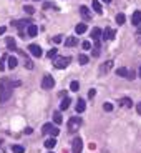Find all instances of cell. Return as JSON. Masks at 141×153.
<instances>
[{
  "label": "cell",
  "instance_id": "cell-42",
  "mask_svg": "<svg viewBox=\"0 0 141 153\" xmlns=\"http://www.w3.org/2000/svg\"><path fill=\"white\" fill-rule=\"evenodd\" d=\"M136 110H138V113L141 115V103H140V105H138V107H136Z\"/></svg>",
  "mask_w": 141,
  "mask_h": 153
},
{
  "label": "cell",
  "instance_id": "cell-44",
  "mask_svg": "<svg viewBox=\"0 0 141 153\" xmlns=\"http://www.w3.org/2000/svg\"><path fill=\"white\" fill-rule=\"evenodd\" d=\"M140 76H141V68H140Z\"/></svg>",
  "mask_w": 141,
  "mask_h": 153
},
{
  "label": "cell",
  "instance_id": "cell-7",
  "mask_svg": "<svg viewBox=\"0 0 141 153\" xmlns=\"http://www.w3.org/2000/svg\"><path fill=\"white\" fill-rule=\"evenodd\" d=\"M103 40H113L114 38V30L113 28H105V32H101Z\"/></svg>",
  "mask_w": 141,
  "mask_h": 153
},
{
  "label": "cell",
  "instance_id": "cell-11",
  "mask_svg": "<svg viewBox=\"0 0 141 153\" xmlns=\"http://www.w3.org/2000/svg\"><path fill=\"white\" fill-rule=\"evenodd\" d=\"M92 38L95 40V42H100V38H101V28H98V27H95L92 30Z\"/></svg>",
  "mask_w": 141,
  "mask_h": 153
},
{
  "label": "cell",
  "instance_id": "cell-20",
  "mask_svg": "<svg viewBox=\"0 0 141 153\" xmlns=\"http://www.w3.org/2000/svg\"><path fill=\"white\" fill-rule=\"evenodd\" d=\"M76 43H78V38H76V37H68L65 40V45L66 47H75Z\"/></svg>",
  "mask_w": 141,
  "mask_h": 153
},
{
  "label": "cell",
  "instance_id": "cell-37",
  "mask_svg": "<svg viewBox=\"0 0 141 153\" xmlns=\"http://www.w3.org/2000/svg\"><path fill=\"white\" fill-rule=\"evenodd\" d=\"M81 47H83L85 50H90V47H92V43H90V42H83V43H81Z\"/></svg>",
  "mask_w": 141,
  "mask_h": 153
},
{
  "label": "cell",
  "instance_id": "cell-26",
  "mask_svg": "<svg viewBox=\"0 0 141 153\" xmlns=\"http://www.w3.org/2000/svg\"><path fill=\"white\" fill-rule=\"evenodd\" d=\"M125 22H126L125 13H118V15H116V23H118V25H123Z\"/></svg>",
  "mask_w": 141,
  "mask_h": 153
},
{
  "label": "cell",
  "instance_id": "cell-45",
  "mask_svg": "<svg viewBox=\"0 0 141 153\" xmlns=\"http://www.w3.org/2000/svg\"><path fill=\"white\" fill-rule=\"evenodd\" d=\"M35 2H38V0H35Z\"/></svg>",
  "mask_w": 141,
  "mask_h": 153
},
{
  "label": "cell",
  "instance_id": "cell-25",
  "mask_svg": "<svg viewBox=\"0 0 141 153\" xmlns=\"http://www.w3.org/2000/svg\"><path fill=\"white\" fill-rule=\"evenodd\" d=\"M53 120H55V123H57V125H60V123L63 122V118H61V113H60V111H55V113H53Z\"/></svg>",
  "mask_w": 141,
  "mask_h": 153
},
{
  "label": "cell",
  "instance_id": "cell-36",
  "mask_svg": "<svg viewBox=\"0 0 141 153\" xmlns=\"http://www.w3.org/2000/svg\"><path fill=\"white\" fill-rule=\"evenodd\" d=\"M61 40H63V38H61V35H57V37H53V42H55V43H61Z\"/></svg>",
  "mask_w": 141,
  "mask_h": 153
},
{
  "label": "cell",
  "instance_id": "cell-32",
  "mask_svg": "<svg viewBox=\"0 0 141 153\" xmlns=\"http://www.w3.org/2000/svg\"><path fill=\"white\" fill-rule=\"evenodd\" d=\"M23 10L27 12L28 15H33V12H35V8H33V7H30V5H27V7L23 8Z\"/></svg>",
  "mask_w": 141,
  "mask_h": 153
},
{
  "label": "cell",
  "instance_id": "cell-35",
  "mask_svg": "<svg viewBox=\"0 0 141 153\" xmlns=\"http://www.w3.org/2000/svg\"><path fill=\"white\" fill-rule=\"evenodd\" d=\"M100 55V47L95 45V48H93V57H98Z\"/></svg>",
  "mask_w": 141,
  "mask_h": 153
},
{
  "label": "cell",
  "instance_id": "cell-34",
  "mask_svg": "<svg viewBox=\"0 0 141 153\" xmlns=\"http://www.w3.org/2000/svg\"><path fill=\"white\" fill-rule=\"evenodd\" d=\"M103 110H105V111H111V110H113V105L108 103V102H106V103L103 105Z\"/></svg>",
  "mask_w": 141,
  "mask_h": 153
},
{
  "label": "cell",
  "instance_id": "cell-22",
  "mask_svg": "<svg viewBox=\"0 0 141 153\" xmlns=\"http://www.w3.org/2000/svg\"><path fill=\"white\" fill-rule=\"evenodd\" d=\"M70 102H72V100H70L68 97H65V98L61 100V103H60V110H66V108L70 107Z\"/></svg>",
  "mask_w": 141,
  "mask_h": 153
},
{
  "label": "cell",
  "instance_id": "cell-9",
  "mask_svg": "<svg viewBox=\"0 0 141 153\" xmlns=\"http://www.w3.org/2000/svg\"><path fill=\"white\" fill-rule=\"evenodd\" d=\"M80 13H81V17H83L85 20H90V19H92V12L88 10L86 5H81V7H80Z\"/></svg>",
  "mask_w": 141,
  "mask_h": 153
},
{
  "label": "cell",
  "instance_id": "cell-41",
  "mask_svg": "<svg viewBox=\"0 0 141 153\" xmlns=\"http://www.w3.org/2000/svg\"><path fill=\"white\" fill-rule=\"evenodd\" d=\"M5 30H7L5 27H0V35H4V33H5Z\"/></svg>",
  "mask_w": 141,
  "mask_h": 153
},
{
  "label": "cell",
  "instance_id": "cell-6",
  "mask_svg": "<svg viewBox=\"0 0 141 153\" xmlns=\"http://www.w3.org/2000/svg\"><path fill=\"white\" fill-rule=\"evenodd\" d=\"M28 52H30L33 57H42L43 55V52H42V47L40 45H37V43H32V45H28Z\"/></svg>",
  "mask_w": 141,
  "mask_h": 153
},
{
  "label": "cell",
  "instance_id": "cell-24",
  "mask_svg": "<svg viewBox=\"0 0 141 153\" xmlns=\"http://www.w3.org/2000/svg\"><path fill=\"white\" fill-rule=\"evenodd\" d=\"M52 128H53V125H52V123H45V125H43V128H42V133L43 135H48Z\"/></svg>",
  "mask_w": 141,
  "mask_h": 153
},
{
  "label": "cell",
  "instance_id": "cell-3",
  "mask_svg": "<svg viewBox=\"0 0 141 153\" xmlns=\"http://www.w3.org/2000/svg\"><path fill=\"white\" fill-rule=\"evenodd\" d=\"M55 87V78L52 75H45L42 80V88L43 90H52Z\"/></svg>",
  "mask_w": 141,
  "mask_h": 153
},
{
  "label": "cell",
  "instance_id": "cell-16",
  "mask_svg": "<svg viewBox=\"0 0 141 153\" xmlns=\"http://www.w3.org/2000/svg\"><path fill=\"white\" fill-rule=\"evenodd\" d=\"M92 5H93V8H95V12L98 13V15H101V13H103V8H101V4H100V0H93Z\"/></svg>",
  "mask_w": 141,
  "mask_h": 153
},
{
  "label": "cell",
  "instance_id": "cell-23",
  "mask_svg": "<svg viewBox=\"0 0 141 153\" xmlns=\"http://www.w3.org/2000/svg\"><path fill=\"white\" fill-rule=\"evenodd\" d=\"M116 75L120 76H125V78H128V75H130V72H128V68H125V67H121V68L116 70Z\"/></svg>",
  "mask_w": 141,
  "mask_h": 153
},
{
  "label": "cell",
  "instance_id": "cell-1",
  "mask_svg": "<svg viewBox=\"0 0 141 153\" xmlns=\"http://www.w3.org/2000/svg\"><path fill=\"white\" fill-rule=\"evenodd\" d=\"M12 92H13V85L8 78H2L0 80V103H5L8 98L12 97Z\"/></svg>",
  "mask_w": 141,
  "mask_h": 153
},
{
  "label": "cell",
  "instance_id": "cell-30",
  "mask_svg": "<svg viewBox=\"0 0 141 153\" xmlns=\"http://www.w3.org/2000/svg\"><path fill=\"white\" fill-rule=\"evenodd\" d=\"M57 52H58L57 48H52V50H48V53H47V57H48V58H55V57H57Z\"/></svg>",
  "mask_w": 141,
  "mask_h": 153
},
{
  "label": "cell",
  "instance_id": "cell-27",
  "mask_svg": "<svg viewBox=\"0 0 141 153\" xmlns=\"http://www.w3.org/2000/svg\"><path fill=\"white\" fill-rule=\"evenodd\" d=\"M70 90H72V92H78V90H80V83H78V82H72V83H70Z\"/></svg>",
  "mask_w": 141,
  "mask_h": 153
},
{
  "label": "cell",
  "instance_id": "cell-5",
  "mask_svg": "<svg viewBox=\"0 0 141 153\" xmlns=\"http://www.w3.org/2000/svg\"><path fill=\"white\" fill-rule=\"evenodd\" d=\"M81 150H83V140H81L80 137L73 138V142H72V152L73 153H81Z\"/></svg>",
  "mask_w": 141,
  "mask_h": 153
},
{
  "label": "cell",
  "instance_id": "cell-2",
  "mask_svg": "<svg viewBox=\"0 0 141 153\" xmlns=\"http://www.w3.org/2000/svg\"><path fill=\"white\" fill-rule=\"evenodd\" d=\"M80 126H81V118H80V117H72V118L68 120V131L75 133Z\"/></svg>",
  "mask_w": 141,
  "mask_h": 153
},
{
  "label": "cell",
  "instance_id": "cell-15",
  "mask_svg": "<svg viewBox=\"0 0 141 153\" xmlns=\"http://www.w3.org/2000/svg\"><path fill=\"white\" fill-rule=\"evenodd\" d=\"M7 62H8V68L10 70L17 68V65H18V60L15 57H7Z\"/></svg>",
  "mask_w": 141,
  "mask_h": 153
},
{
  "label": "cell",
  "instance_id": "cell-21",
  "mask_svg": "<svg viewBox=\"0 0 141 153\" xmlns=\"http://www.w3.org/2000/svg\"><path fill=\"white\" fill-rule=\"evenodd\" d=\"M86 28H88V27H86V23H78V25L75 27V32L80 35V33H85V32H86Z\"/></svg>",
  "mask_w": 141,
  "mask_h": 153
},
{
  "label": "cell",
  "instance_id": "cell-40",
  "mask_svg": "<svg viewBox=\"0 0 141 153\" xmlns=\"http://www.w3.org/2000/svg\"><path fill=\"white\" fill-rule=\"evenodd\" d=\"M133 78H134V72L131 70V72H130V75H128V80H133Z\"/></svg>",
  "mask_w": 141,
  "mask_h": 153
},
{
  "label": "cell",
  "instance_id": "cell-4",
  "mask_svg": "<svg viewBox=\"0 0 141 153\" xmlns=\"http://www.w3.org/2000/svg\"><path fill=\"white\" fill-rule=\"evenodd\" d=\"M70 62H72V58L70 57H58L57 60H55V67L57 68H66V67L70 65Z\"/></svg>",
  "mask_w": 141,
  "mask_h": 153
},
{
  "label": "cell",
  "instance_id": "cell-46",
  "mask_svg": "<svg viewBox=\"0 0 141 153\" xmlns=\"http://www.w3.org/2000/svg\"><path fill=\"white\" fill-rule=\"evenodd\" d=\"M50 153H52V152H50Z\"/></svg>",
  "mask_w": 141,
  "mask_h": 153
},
{
  "label": "cell",
  "instance_id": "cell-12",
  "mask_svg": "<svg viewBox=\"0 0 141 153\" xmlns=\"http://www.w3.org/2000/svg\"><path fill=\"white\" fill-rule=\"evenodd\" d=\"M120 105H121V107H125V108H131V107H133V100L128 98V97H125V98L120 100Z\"/></svg>",
  "mask_w": 141,
  "mask_h": 153
},
{
  "label": "cell",
  "instance_id": "cell-14",
  "mask_svg": "<svg viewBox=\"0 0 141 153\" xmlns=\"http://www.w3.org/2000/svg\"><path fill=\"white\" fill-rule=\"evenodd\" d=\"M85 108H86V103H85V100L80 98L78 102H76V113H83Z\"/></svg>",
  "mask_w": 141,
  "mask_h": 153
},
{
  "label": "cell",
  "instance_id": "cell-43",
  "mask_svg": "<svg viewBox=\"0 0 141 153\" xmlns=\"http://www.w3.org/2000/svg\"><path fill=\"white\" fill-rule=\"evenodd\" d=\"M101 2H105V4H110L111 0H101Z\"/></svg>",
  "mask_w": 141,
  "mask_h": 153
},
{
  "label": "cell",
  "instance_id": "cell-33",
  "mask_svg": "<svg viewBox=\"0 0 141 153\" xmlns=\"http://www.w3.org/2000/svg\"><path fill=\"white\" fill-rule=\"evenodd\" d=\"M58 133H60V130H58L57 126H53V128H52V130H50V133H48V135H52V137H57Z\"/></svg>",
  "mask_w": 141,
  "mask_h": 153
},
{
  "label": "cell",
  "instance_id": "cell-29",
  "mask_svg": "<svg viewBox=\"0 0 141 153\" xmlns=\"http://www.w3.org/2000/svg\"><path fill=\"white\" fill-rule=\"evenodd\" d=\"M12 150H13V153H23V152H25V148L20 146V145H13V146H12Z\"/></svg>",
  "mask_w": 141,
  "mask_h": 153
},
{
  "label": "cell",
  "instance_id": "cell-31",
  "mask_svg": "<svg viewBox=\"0 0 141 153\" xmlns=\"http://www.w3.org/2000/svg\"><path fill=\"white\" fill-rule=\"evenodd\" d=\"M138 27H140V28H138V32H136V42L141 45V23L138 25Z\"/></svg>",
  "mask_w": 141,
  "mask_h": 153
},
{
  "label": "cell",
  "instance_id": "cell-18",
  "mask_svg": "<svg viewBox=\"0 0 141 153\" xmlns=\"http://www.w3.org/2000/svg\"><path fill=\"white\" fill-rule=\"evenodd\" d=\"M18 52H20V53L23 55V52H22V50H18ZM23 65L27 67L28 70H33V67H35V65H33V62H32L30 58H25V57H23Z\"/></svg>",
  "mask_w": 141,
  "mask_h": 153
},
{
  "label": "cell",
  "instance_id": "cell-39",
  "mask_svg": "<svg viewBox=\"0 0 141 153\" xmlns=\"http://www.w3.org/2000/svg\"><path fill=\"white\" fill-rule=\"evenodd\" d=\"M95 95H96V92H95V90H93V88H92V90L88 92V97H90V98H93V97H95Z\"/></svg>",
  "mask_w": 141,
  "mask_h": 153
},
{
  "label": "cell",
  "instance_id": "cell-17",
  "mask_svg": "<svg viewBox=\"0 0 141 153\" xmlns=\"http://www.w3.org/2000/svg\"><path fill=\"white\" fill-rule=\"evenodd\" d=\"M5 43H7V47L10 50H17V45H15V38L13 37H7V40H5Z\"/></svg>",
  "mask_w": 141,
  "mask_h": 153
},
{
  "label": "cell",
  "instance_id": "cell-13",
  "mask_svg": "<svg viewBox=\"0 0 141 153\" xmlns=\"http://www.w3.org/2000/svg\"><path fill=\"white\" fill-rule=\"evenodd\" d=\"M113 67V62L111 60H108V62H105L103 65L100 67V73H106V72H110V68Z\"/></svg>",
  "mask_w": 141,
  "mask_h": 153
},
{
  "label": "cell",
  "instance_id": "cell-10",
  "mask_svg": "<svg viewBox=\"0 0 141 153\" xmlns=\"http://www.w3.org/2000/svg\"><path fill=\"white\" fill-rule=\"evenodd\" d=\"M27 33H28V37H37L38 27L35 25V23H30V25H28V28H27Z\"/></svg>",
  "mask_w": 141,
  "mask_h": 153
},
{
  "label": "cell",
  "instance_id": "cell-8",
  "mask_svg": "<svg viewBox=\"0 0 141 153\" xmlns=\"http://www.w3.org/2000/svg\"><path fill=\"white\" fill-rule=\"evenodd\" d=\"M131 23H133L134 27H138L141 23V10H136L133 13V17H131Z\"/></svg>",
  "mask_w": 141,
  "mask_h": 153
},
{
  "label": "cell",
  "instance_id": "cell-38",
  "mask_svg": "<svg viewBox=\"0 0 141 153\" xmlns=\"http://www.w3.org/2000/svg\"><path fill=\"white\" fill-rule=\"evenodd\" d=\"M43 8H57L53 4H50V2H47V4H43Z\"/></svg>",
  "mask_w": 141,
  "mask_h": 153
},
{
  "label": "cell",
  "instance_id": "cell-19",
  "mask_svg": "<svg viewBox=\"0 0 141 153\" xmlns=\"http://www.w3.org/2000/svg\"><path fill=\"white\" fill-rule=\"evenodd\" d=\"M45 146H47V148H48V150L55 148V146H57V140H55V137L48 138V140H47V142H45Z\"/></svg>",
  "mask_w": 141,
  "mask_h": 153
},
{
  "label": "cell",
  "instance_id": "cell-28",
  "mask_svg": "<svg viewBox=\"0 0 141 153\" xmlns=\"http://www.w3.org/2000/svg\"><path fill=\"white\" fill-rule=\"evenodd\" d=\"M78 62H80L81 65H86V63H88V57H86V55H83V53L78 55Z\"/></svg>",
  "mask_w": 141,
  "mask_h": 153
}]
</instances>
